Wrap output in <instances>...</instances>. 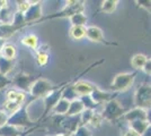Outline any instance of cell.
Instances as JSON below:
<instances>
[{
	"label": "cell",
	"mask_w": 151,
	"mask_h": 136,
	"mask_svg": "<svg viewBox=\"0 0 151 136\" xmlns=\"http://www.w3.org/2000/svg\"><path fill=\"white\" fill-rule=\"evenodd\" d=\"M8 101H12V102H15V103L19 104L22 103L23 101H24V94L23 93H19V92H16V91H10V92H8Z\"/></svg>",
	"instance_id": "5b68a950"
},
{
	"label": "cell",
	"mask_w": 151,
	"mask_h": 136,
	"mask_svg": "<svg viewBox=\"0 0 151 136\" xmlns=\"http://www.w3.org/2000/svg\"><path fill=\"white\" fill-rule=\"evenodd\" d=\"M116 5H117V1H105L103 4V10L106 13H112L116 8Z\"/></svg>",
	"instance_id": "9c48e42d"
},
{
	"label": "cell",
	"mask_w": 151,
	"mask_h": 136,
	"mask_svg": "<svg viewBox=\"0 0 151 136\" xmlns=\"http://www.w3.org/2000/svg\"><path fill=\"white\" fill-rule=\"evenodd\" d=\"M5 121H6V117L2 115V112H0V125L4 124Z\"/></svg>",
	"instance_id": "5bb4252c"
},
{
	"label": "cell",
	"mask_w": 151,
	"mask_h": 136,
	"mask_svg": "<svg viewBox=\"0 0 151 136\" xmlns=\"http://www.w3.org/2000/svg\"><path fill=\"white\" fill-rule=\"evenodd\" d=\"M145 63H147V58L143 55H137L132 59V66L134 68H137V69L142 68L145 65Z\"/></svg>",
	"instance_id": "8992f818"
},
{
	"label": "cell",
	"mask_w": 151,
	"mask_h": 136,
	"mask_svg": "<svg viewBox=\"0 0 151 136\" xmlns=\"http://www.w3.org/2000/svg\"><path fill=\"white\" fill-rule=\"evenodd\" d=\"M124 136H139V133H137L135 130H129L126 132Z\"/></svg>",
	"instance_id": "4fadbf2b"
},
{
	"label": "cell",
	"mask_w": 151,
	"mask_h": 136,
	"mask_svg": "<svg viewBox=\"0 0 151 136\" xmlns=\"http://www.w3.org/2000/svg\"><path fill=\"white\" fill-rule=\"evenodd\" d=\"M5 104H6L7 109H8V110H10V111L17 110V109H18V107H19L17 103H15V102H12V101H7Z\"/></svg>",
	"instance_id": "7c38bea8"
},
{
	"label": "cell",
	"mask_w": 151,
	"mask_h": 136,
	"mask_svg": "<svg viewBox=\"0 0 151 136\" xmlns=\"http://www.w3.org/2000/svg\"><path fill=\"white\" fill-rule=\"evenodd\" d=\"M86 35L88 36L91 41H96V42H101L103 40V33L98 27H89L88 30H86Z\"/></svg>",
	"instance_id": "3957f363"
},
{
	"label": "cell",
	"mask_w": 151,
	"mask_h": 136,
	"mask_svg": "<svg viewBox=\"0 0 151 136\" xmlns=\"http://www.w3.org/2000/svg\"><path fill=\"white\" fill-rule=\"evenodd\" d=\"M23 43L27 47H31V48H35L36 45H37V38L35 36V35H28V36H26L23 39L22 41Z\"/></svg>",
	"instance_id": "ba28073f"
},
{
	"label": "cell",
	"mask_w": 151,
	"mask_h": 136,
	"mask_svg": "<svg viewBox=\"0 0 151 136\" xmlns=\"http://www.w3.org/2000/svg\"><path fill=\"white\" fill-rule=\"evenodd\" d=\"M1 53H2V57H5L6 59H13L16 55V50H15L13 45L7 44L5 47H2Z\"/></svg>",
	"instance_id": "52a82bcc"
},
{
	"label": "cell",
	"mask_w": 151,
	"mask_h": 136,
	"mask_svg": "<svg viewBox=\"0 0 151 136\" xmlns=\"http://www.w3.org/2000/svg\"><path fill=\"white\" fill-rule=\"evenodd\" d=\"M75 91L80 95H88L90 93H93L94 87H93V85L87 82H78L75 85Z\"/></svg>",
	"instance_id": "7a4b0ae2"
},
{
	"label": "cell",
	"mask_w": 151,
	"mask_h": 136,
	"mask_svg": "<svg viewBox=\"0 0 151 136\" xmlns=\"http://www.w3.org/2000/svg\"><path fill=\"white\" fill-rule=\"evenodd\" d=\"M37 63L40 65H45L47 63V55L44 52H40L37 56Z\"/></svg>",
	"instance_id": "30bf717a"
},
{
	"label": "cell",
	"mask_w": 151,
	"mask_h": 136,
	"mask_svg": "<svg viewBox=\"0 0 151 136\" xmlns=\"http://www.w3.org/2000/svg\"><path fill=\"white\" fill-rule=\"evenodd\" d=\"M29 8V2H27V1H23V2H19L18 5V9L20 13H25L27 12V9Z\"/></svg>",
	"instance_id": "8fae6325"
},
{
	"label": "cell",
	"mask_w": 151,
	"mask_h": 136,
	"mask_svg": "<svg viewBox=\"0 0 151 136\" xmlns=\"http://www.w3.org/2000/svg\"><path fill=\"white\" fill-rule=\"evenodd\" d=\"M70 35L75 40H80L86 36V28L81 25H75L70 31Z\"/></svg>",
	"instance_id": "277c9868"
},
{
	"label": "cell",
	"mask_w": 151,
	"mask_h": 136,
	"mask_svg": "<svg viewBox=\"0 0 151 136\" xmlns=\"http://www.w3.org/2000/svg\"><path fill=\"white\" fill-rule=\"evenodd\" d=\"M133 75H129V74H124V75H120L116 77L115 81V89L117 90H125L127 89L130 84H132Z\"/></svg>",
	"instance_id": "6da1fadb"
}]
</instances>
